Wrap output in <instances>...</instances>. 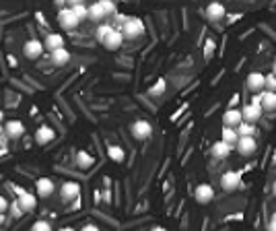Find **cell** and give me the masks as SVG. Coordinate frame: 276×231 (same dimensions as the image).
I'll use <instances>...</instances> for the list:
<instances>
[{
    "label": "cell",
    "instance_id": "cell-20",
    "mask_svg": "<svg viewBox=\"0 0 276 231\" xmlns=\"http://www.w3.org/2000/svg\"><path fill=\"white\" fill-rule=\"evenodd\" d=\"M231 149H233V147H229L227 143L216 141V143L212 145V157H214V159H227L229 155H231Z\"/></svg>",
    "mask_w": 276,
    "mask_h": 231
},
{
    "label": "cell",
    "instance_id": "cell-35",
    "mask_svg": "<svg viewBox=\"0 0 276 231\" xmlns=\"http://www.w3.org/2000/svg\"><path fill=\"white\" fill-rule=\"evenodd\" d=\"M8 206H10L8 200L4 198V196H0V215H4V213L8 211Z\"/></svg>",
    "mask_w": 276,
    "mask_h": 231
},
{
    "label": "cell",
    "instance_id": "cell-7",
    "mask_svg": "<svg viewBox=\"0 0 276 231\" xmlns=\"http://www.w3.org/2000/svg\"><path fill=\"white\" fill-rule=\"evenodd\" d=\"M130 130H132V136L136 138V141H146V138L153 134V126L146 120H136Z\"/></svg>",
    "mask_w": 276,
    "mask_h": 231
},
{
    "label": "cell",
    "instance_id": "cell-11",
    "mask_svg": "<svg viewBox=\"0 0 276 231\" xmlns=\"http://www.w3.org/2000/svg\"><path fill=\"white\" fill-rule=\"evenodd\" d=\"M23 54H25L29 60H37V58L43 54V43L39 39H29L23 45Z\"/></svg>",
    "mask_w": 276,
    "mask_h": 231
},
{
    "label": "cell",
    "instance_id": "cell-22",
    "mask_svg": "<svg viewBox=\"0 0 276 231\" xmlns=\"http://www.w3.org/2000/svg\"><path fill=\"white\" fill-rule=\"evenodd\" d=\"M87 19L95 21V23H99V21H103V19H105V15H103V10H101L99 2H95V4L87 6Z\"/></svg>",
    "mask_w": 276,
    "mask_h": 231
},
{
    "label": "cell",
    "instance_id": "cell-18",
    "mask_svg": "<svg viewBox=\"0 0 276 231\" xmlns=\"http://www.w3.org/2000/svg\"><path fill=\"white\" fill-rule=\"evenodd\" d=\"M35 188H37V194L41 196V198H48V196L54 192V182L50 178H39L35 182Z\"/></svg>",
    "mask_w": 276,
    "mask_h": 231
},
{
    "label": "cell",
    "instance_id": "cell-28",
    "mask_svg": "<svg viewBox=\"0 0 276 231\" xmlns=\"http://www.w3.org/2000/svg\"><path fill=\"white\" fill-rule=\"evenodd\" d=\"M74 13V17L78 19V21H83V19H87V6L83 4V2H72L70 6H68Z\"/></svg>",
    "mask_w": 276,
    "mask_h": 231
},
{
    "label": "cell",
    "instance_id": "cell-34",
    "mask_svg": "<svg viewBox=\"0 0 276 231\" xmlns=\"http://www.w3.org/2000/svg\"><path fill=\"white\" fill-rule=\"evenodd\" d=\"M128 19H130L128 15H124V13H118V15H116V23H118V25L113 27V29H122V27L126 25V23H128Z\"/></svg>",
    "mask_w": 276,
    "mask_h": 231
},
{
    "label": "cell",
    "instance_id": "cell-43",
    "mask_svg": "<svg viewBox=\"0 0 276 231\" xmlns=\"http://www.w3.org/2000/svg\"><path fill=\"white\" fill-rule=\"evenodd\" d=\"M2 118H4V114H2V110H0V122H2Z\"/></svg>",
    "mask_w": 276,
    "mask_h": 231
},
{
    "label": "cell",
    "instance_id": "cell-30",
    "mask_svg": "<svg viewBox=\"0 0 276 231\" xmlns=\"http://www.w3.org/2000/svg\"><path fill=\"white\" fill-rule=\"evenodd\" d=\"M212 54H214V39L208 38V39H206V43H204V58H206V60H210Z\"/></svg>",
    "mask_w": 276,
    "mask_h": 231
},
{
    "label": "cell",
    "instance_id": "cell-32",
    "mask_svg": "<svg viewBox=\"0 0 276 231\" xmlns=\"http://www.w3.org/2000/svg\"><path fill=\"white\" fill-rule=\"evenodd\" d=\"M31 231H52V225H50L48 221H43V219H39V221L33 223Z\"/></svg>",
    "mask_w": 276,
    "mask_h": 231
},
{
    "label": "cell",
    "instance_id": "cell-4",
    "mask_svg": "<svg viewBox=\"0 0 276 231\" xmlns=\"http://www.w3.org/2000/svg\"><path fill=\"white\" fill-rule=\"evenodd\" d=\"M221 186H223L225 192H235L241 186V173L235 171V169L225 171L223 178H221Z\"/></svg>",
    "mask_w": 276,
    "mask_h": 231
},
{
    "label": "cell",
    "instance_id": "cell-37",
    "mask_svg": "<svg viewBox=\"0 0 276 231\" xmlns=\"http://www.w3.org/2000/svg\"><path fill=\"white\" fill-rule=\"evenodd\" d=\"M80 231H99V227L97 225H93V223H87L83 229H80Z\"/></svg>",
    "mask_w": 276,
    "mask_h": 231
},
{
    "label": "cell",
    "instance_id": "cell-27",
    "mask_svg": "<svg viewBox=\"0 0 276 231\" xmlns=\"http://www.w3.org/2000/svg\"><path fill=\"white\" fill-rule=\"evenodd\" d=\"M107 153H109V157H111L113 161H118V163H122V161L126 159L124 149H122V147H118V145H111V147L107 149Z\"/></svg>",
    "mask_w": 276,
    "mask_h": 231
},
{
    "label": "cell",
    "instance_id": "cell-8",
    "mask_svg": "<svg viewBox=\"0 0 276 231\" xmlns=\"http://www.w3.org/2000/svg\"><path fill=\"white\" fill-rule=\"evenodd\" d=\"M264 80H266V78H264V75L262 73H258V71H254V73H249L247 75V78H245V87L251 91V93H262V91H264Z\"/></svg>",
    "mask_w": 276,
    "mask_h": 231
},
{
    "label": "cell",
    "instance_id": "cell-42",
    "mask_svg": "<svg viewBox=\"0 0 276 231\" xmlns=\"http://www.w3.org/2000/svg\"><path fill=\"white\" fill-rule=\"evenodd\" d=\"M4 223V215H0V225H2Z\"/></svg>",
    "mask_w": 276,
    "mask_h": 231
},
{
    "label": "cell",
    "instance_id": "cell-24",
    "mask_svg": "<svg viewBox=\"0 0 276 231\" xmlns=\"http://www.w3.org/2000/svg\"><path fill=\"white\" fill-rule=\"evenodd\" d=\"M99 6H101V10H103V15L105 17H116L118 15L116 4L109 2V0H99Z\"/></svg>",
    "mask_w": 276,
    "mask_h": 231
},
{
    "label": "cell",
    "instance_id": "cell-40",
    "mask_svg": "<svg viewBox=\"0 0 276 231\" xmlns=\"http://www.w3.org/2000/svg\"><path fill=\"white\" fill-rule=\"evenodd\" d=\"M272 194L276 196V180H274V184H272Z\"/></svg>",
    "mask_w": 276,
    "mask_h": 231
},
{
    "label": "cell",
    "instance_id": "cell-31",
    "mask_svg": "<svg viewBox=\"0 0 276 231\" xmlns=\"http://www.w3.org/2000/svg\"><path fill=\"white\" fill-rule=\"evenodd\" d=\"M165 89H167V83H165L163 78H161V80H157V85H155V87L148 89V93H151V95H161Z\"/></svg>",
    "mask_w": 276,
    "mask_h": 231
},
{
    "label": "cell",
    "instance_id": "cell-44",
    "mask_svg": "<svg viewBox=\"0 0 276 231\" xmlns=\"http://www.w3.org/2000/svg\"><path fill=\"white\" fill-rule=\"evenodd\" d=\"M272 163H274V165H276V153H274V159H272Z\"/></svg>",
    "mask_w": 276,
    "mask_h": 231
},
{
    "label": "cell",
    "instance_id": "cell-16",
    "mask_svg": "<svg viewBox=\"0 0 276 231\" xmlns=\"http://www.w3.org/2000/svg\"><path fill=\"white\" fill-rule=\"evenodd\" d=\"M60 194H62L64 200H74V198H78V194H80V186L76 182H64L62 188H60Z\"/></svg>",
    "mask_w": 276,
    "mask_h": 231
},
{
    "label": "cell",
    "instance_id": "cell-2",
    "mask_svg": "<svg viewBox=\"0 0 276 231\" xmlns=\"http://www.w3.org/2000/svg\"><path fill=\"white\" fill-rule=\"evenodd\" d=\"M15 192H17V204H19V209L23 211V213H31V211H35V206H37V200L33 198V194H29L27 190H23L21 186H15L13 188Z\"/></svg>",
    "mask_w": 276,
    "mask_h": 231
},
{
    "label": "cell",
    "instance_id": "cell-19",
    "mask_svg": "<svg viewBox=\"0 0 276 231\" xmlns=\"http://www.w3.org/2000/svg\"><path fill=\"white\" fill-rule=\"evenodd\" d=\"M50 58H52V64H54V66H66L68 62H70V52L64 50V48H60V50L52 52Z\"/></svg>",
    "mask_w": 276,
    "mask_h": 231
},
{
    "label": "cell",
    "instance_id": "cell-36",
    "mask_svg": "<svg viewBox=\"0 0 276 231\" xmlns=\"http://www.w3.org/2000/svg\"><path fill=\"white\" fill-rule=\"evenodd\" d=\"M268 231H276V213L272 215V219H270V223H268Z\"/></svg>",
    "mask_w": 276,
    "mask_h": 231
},
{
    "label": "cell",
    "instance_id": "cell-14",
    "mask_svg": "<svg viewBox=\"0 0 276 231\" xmlns=\"http://www.w3.org/2000/svg\"><path fill=\"white\" fill-rule=\"evenodd\" d=\"M260 95V108L262 112H276V93H272V91H262Z\"/></svg>",
    "mask_w": 276,
    "mask_h": 231
},
{
    "label": "cell",
    "instance_id": "cell-5",
    "mask_svg": "<svg viewBox=\"0 0 276 231\" xmlns=\"http://www.w3.org/2000/svg\"><path fill=\"white\" fill-rule=\"evenodd\" d=\"M264 116V112H262V108L258 106V103H245L243 106V110H241V118H243V122H247V124H254L256 126V122Z\"/></svg>",
    "mask_w": 276,
    "mask_h": 231
},
{
    "label": "cell",
    "instance_id": "cell-1",
    "mask_svg": "<svg viewBox=\"0 0 276 231\" xmlns=\"http://www.w3.org/2000/svg\"><path fill=\"white\" fill-rule=\"evenodd\" d=\"M120 33H122L124 39H138V38L144 36V23L138 17H130L128 23L120 29Z\"/></svg>",
    "mask_w": 276,
    "mask_h": 231
},
{
    "label": "cell",
    "instance_id": "cell-25",
    "mask_svg": "<svg viewBox=\"0 0 276 231\" xmlns=\"http://www.w3.org/2000/svg\"><path fill=\"white\" fill-rule=\"evenodd\" d=\"M76 163H78V167H91L93 165V157H91L87 151H78L76 153Z\"/></svg>",
    "mask_w": 276,
    "mask_h": 231
},
{
    "label": "cell",
    "instance_id": "cell-41",
    "mask_svg": "<svg viewBox=\"0 0 276 231\" xmlns=\"http://www.w3.org/2000/svg\"><path fill=\"white\" fill-rule=\"evenodd\" d=\"M60 231H74L72 227H64V229H60Z\"/></svg>",
    "mask_w": 276,
    "mask_h": 231
},
{
    "label": "cell",
    "instance_id": "cell-33",
    "mask_svg": "<svg viewBox=\"0 0 276 231\" xmlns=\"http://www.w3.org/2000/svg\"><path fill=\"white\" fill-rule=\"evenodd\" d=\"M111 29H113L111 25H99V27H97V39L103 41V39H105V36H107V33H109Z\"/></svg>",
    "mask_w": 276,
    "mask_h": 231
},
{
    "label": "cell",
    "instance_id": "cell-38",
    "mask_svg": "<svg viewBox=\"0 0 276 231\" xmlns=\"http://www.w3.org/2000/svg\"><path fill=\"white\" fill-rule=\"evenodd\" d=\"M13 213H15V217H21V215H23V211L19 209V204H17V202L13 204Z\"/></svg>",
    "mask_w": 276,
    "mask_h": 231
},
{
    "label": "cell",
    "instance_id": "cell-6",
    "mask_svg": "<svg viewBox=\"0 0 276 231\" xmlns=\"http://www.w3.org/2000/svg\"><path fill=\"white\" fill-rule=\"evenodd\" d=\"M58 23H60V27L62 29H66V31H72V29H76L78 27V19L74 17V13L70 8H60V13H58Z\"/></svg>",
    "mask_w": 276,
    "mask_h": 231
},
{
    "label": "cell",
    "instance_id": "cell-29",
    "mask_svg": "<svg viewBox=\"0 0 276 231\" xmlns=\"http://www.w3.org/2000/svg\"><path fill=\"white\" fill-rule=\"evenodd\" d=\"M264 78H266L264 80V91H272V93H276V75H266Z\"/></svg>",
    "mask_w": 276,
    "mask_h": 231
},
{
    "label": "cell",
    "instance_id": "cell-3",
    "mask_svg": "<svg viewBox=\"0 0 276 231\" xmlns=\"http://www.w3.org/2000/svg\"><path fill=\"white\" fill-rule=\"evenodd\" d=\"M235 149L239 151V155H243V157L256 155V151H258V141H256V136H239V141H237Z\"/></svg>",
    "mask_w": 276,
    "mask_h": 231
},
{
    "label": "cell",
    "instance_id": "cell-12",
    "mask_svg": "<svg viewBox=\"0 0 276 231\" xmlns=\"http://www.w3.org/2000/svg\"><path fill=\"white\" fill-rule=\"evenodd\" d=\"M241 122H243V118H241V110H237V108H229L223 114V124L227 128H237Z\"/></svg>",
    "mask_w": 276,
    "mask_h": 231
},
{
    "label": "cell",
    "instance_id": "cell-23",
    "mask_svg": "<svg viewBox=\"0 0 276 231\" xmlns=\"http://www.w3.org/2000/svg\"><path fill=\"white\" fill-rule=\"evenodd\" d=\"M223 143H227L229 147H235L237 145V141H239V134H237V130L235 128H223V138H221Z\"/></svg>",
    "mask_w": 276,
    "mask_h": 231
},
{
    "label": "cell",
    "instance_id": "cell-26",
    "mask_svg": "<svg viewBox=\"0 0 276 231\" xmlns=\"http://www.w3.org/2000/svg\"><path fill=\"white\" fill-rule=\"evenodd\" d=\"M235 130H237L239 136H254L256 134V126L254 124H247V122H241Z\"/></svg>",
    "mask_w": 276,
    "mask_h": 231
},
{
    "label": "cell",
    "instance_id": "cell-21",
    "mask_svg": "<svg viewBox=\"0 0 276 231\" xmlns=\"http://www.w3.org/2000/svg\"><path fill=\"white\" fill-rule=\"evenodd\" d=\"M52 138H54V130L50 128V126H39L37 132H35V141L39 145H48Z\"/></svg>",
    "mask_w": 276,
    "mask_h": 231
},
{
    "label": "cell",
    "instance_id": "cell-9",
    "mask_svg": "<svg viewBox=\"0 0 276 231\" xmlns=\"http://www.w3.org/2000/svg\"><path fill=\"white\" fill-rule=\"evenodd\" d=\"M194 196H196V202L198 204H208L212 198H214V190L210 184H198L196 186V192H194Z\"/></svg>",
    "mask_w": 276,
    "mask_h": 231
},
{
    "label": "cell",
    "instance_id": "cell-10",
    "mask_svg": "<svg viewBox=\"0 0 276 231\" xmlns=\"http://www.w3.org/2000/svg\"><path fill=\"white\" fill-rule=\"evenodd\" d=\"M101 43L105 45V50H111V52L120 50V48H122V43H124V38H122L120 29H111V31L107 33V36H105V39H103Z\"/></svg>",
    "mask_w": 276,
    "mask_h": 231
},
{
    "label": "cell",
    "instance_id": "cell-39",
    "mask_svg": "<svg viewBox=\"0 0 276 231\" xmlns=\"http://www.w3.org/2000/svg\"><path fill=\"white\" fill-rule=\"evenodd\" d=\"M151 231H167V229H165V227H153Z\"/></svg>",
    "mask_w": 276,
    "mask_h": 231
},
{
    "label": "cell",
    "instance_id": "cell-17",
    "mask_svg": "<svg viewBox=\"0 0 276 231\" xmlns=\"http://www.w3.org/2000/svg\"><path fill=\"white\" fill-rule=\"evenodd\" d=\"M4 132H6L8 138H21L23 134H25V126H23L21 120H10L4 126Z\"/></svg>",
    "mask_w": 276,
    "mask_h": 231
},
{
    "label": "cell",
    "instance_id": "cell-13",
    "mask_svg": "<svg viewBox=\"0 0 276 231\" xmlns=\"http://www.w3.org/2000/svg\"><path fill=\"white\" fill-rule=\"evenodd\" d=\"M41 43H43V50L56 52V50L64 48V38L60 36V33H48V36H45V39H43Z\"/></svg>",
    "mask_w": 276,
    "mask_h": 231
},
{
    "label": "cell",
    "instance_id": "cell-15",
    "mask_svg": "<svg viewBox=\"0 0 276 231\" xmlns=\"http://www.w3.org/2000/svg\"><path fill=\"white\" fill-rule=\"evenodd\" d=\"M206 17H208V21H214V23L223 21L227 17V10H225V6L221 2H212V4L206 6Z\"/></svg>",
    "mask_w": 276,
    "mask_h": 231
}]
</instances>
